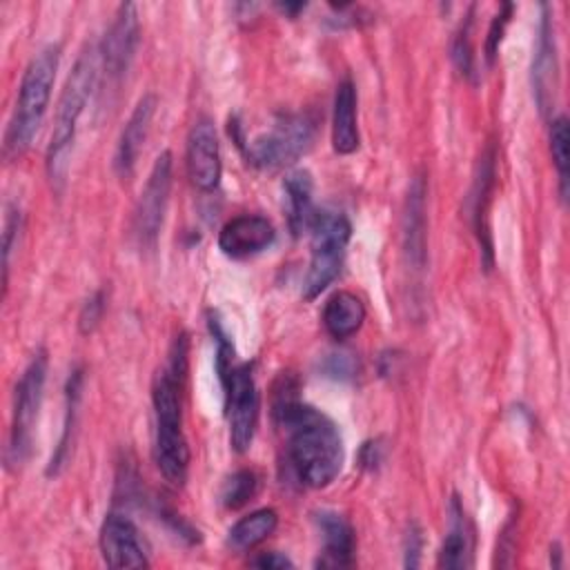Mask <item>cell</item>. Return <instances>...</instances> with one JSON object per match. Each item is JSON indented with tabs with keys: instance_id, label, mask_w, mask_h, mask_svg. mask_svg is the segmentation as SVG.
<instances>
[{
	"instance_id": "obj_32",
	"label": "cell",
	"mask_w": 570,
	"mask_h": 570,
	"mask_svg": "<svg viewBox=\"0 0 570 570\" xmlns=\"http://www.w3.org/2000/svg\"><path fill=\"white\" fill-rule=\"evenodd\" d=\"M249 563L256 568H292L294 566L292 559L285 557L283 552H263L261 557L252 559Z\"/></svg>"
},
{
	"instance_id": "obj_7",
	"label": "cell",
	"mask_w": 570,
	"mask_h": 570,
	"mask_svg": "<svg viewBox=\"0 0 570 570\" xmlns=\"http://www.w3.org/2000/svg\"><path fill=\"white\" fill-rule=\"evenodd\" d=\"M314 140V120L307 114H281L274 125L243 142V151L249 165L258 169H283L294 165Z\"/></svg>"
},
{
	"instance_id": "obj_10",
	"label": "cell",
	"mask_w": 570,
	"mask_h": 570,
	"mask_svg": "<svg viewBox=\"0 0 570 570\" xmlns=\"http://www.w3.org/2000/svg\"><path fill=\"white\" fill-rule=\"evenodd\" d=\"M138 38H140V24H138L136 4L125 2L118 7L116 18L98 47L102 71L111 80H120L127 73V69L136 56Z\"/></svg>"
},
{
	"instance_id": "obj_29",
	"label": "cell",
	"mask_w": 570,
	"mask_h": 570,
	"mask_svg": "<svg viewBox=\"0 0 570 570\" xmlns=\"http://www.w3.org/2000/svg\"><path fill=\"white\" fill-rule=\"evenodd\" d=\"M470 16L468 20L461 24V31L456 33L454 38V45H452V58L456 62V67L461 69V73L465 76H472L474 73V56H472V45H470Z\"/></svg>"
},
{
	"instance_id": "obj_2",
	"label": "cell",
	"mask_w": 570,
	"mask_h": 570,
	"mask_svg": "<svg viewBox=\"0 0 570 570\" xmlns=\"http://www.w3.org/2000/svg\"><path fill=\"white\" fill-rule=\"evenodd\" d=\"M100 71V56L98 49H89L80 53L73 69L69 71L65 87L60 91L56 116H53V129L47 147V176L56 189H60L67 180L69 160H71V147L76 138L78 120L85 111V105L98 82Z\"/></svg>"
},
{
	"instance_id": "obj_1",
	"label": "cell",
	"mask_w": 570,
	"mask_h": 570,
	"mask_svg": "<svg viewBox=\"0 0 570 570\" xmlns=\"http://www.w3.org/2000/svg\"><path fill=\"white\" fill-rule=\"evenodd\" d=\"M274 419L287 434V456L307 488H327L341 472L345 450L338 428L316 407L298 401L285 385L274 401Z\"/></svg>"
},
{
	"instance_id": "obj_16",
	"label": "cell",
	"mask_w": 570,
	"mask_h": 570,
	"mask_svg": "<svg viewBox=\"0 0 570 570\" xmlns=\"http://www.w3.org/2000/svg\"><path fill=\"white\" fill-rule=\"evenodd\" d=\"M428 232H425V180L414 176L403 209V252L414 269L425 267L428 258Z\"/></svg>"
},
{
	"instance_id": "obj_8",
	"label": "cell",
	"mask_w": 570,
	"mask_h": 570,
	"mask_svg": "<svg viewBox=\"0 0 570 570\" xmlns=\"http://www.w3.org/2000/svg\"><path fill=\"white\" fill-rule=\"evenodd\" d=\"M47 352L40 347L31 361L27 363L20 381L16 383L13 394V414H11V430H9V445H7V465L18 468L31 454L33 428L38 423V412L45 399V383H47Z\"/></svg>"
},
{
	"instance_id": "obj_19",
	"label": "cell",
	"mask_w": 570,
	"mask_h": 570,
	"mask_svg": "<svg viewBox=\"0 0 570 570\" xmlns=\"http://www.w3.org/2000/svg\"><path fill=\"white\" fill-rule=\"evenodd\" d=\"M492 178H494V156L492 151L483 154L479 163V171L470 191V203H472V223L474 232L483 252V265L485 269L492 267V240H490V227H488V205H490V189H492Z\"/></svg>"
},
{
	"instance_id": "obj_30",
	"label": "cell",
	"mask_w": 570,
	"mask_h": 570,
	"mask_svg": "<svg viewBox=\"0 0 570 570\" xmlns=\"http://www.w3.org/2000/svg\"><path fill=\"white\" fill-rule=\"evenodd\" d=\"M102 312H105V292L98 289L80 307V314H78V330H80V334H91L98 327V323L102 318Z\"/></svg>"
},
{
	"instance_id": "obj_21",
	"label": "cell",
	"mask_w": 570,
	"mask_h": 570,
	"mask_svg": "<svg viewBox=\"0 0 570 570\" xmlns=\"http://www.w3.org/2000/svg\"><path fill=\"white\" fill-rule=\"evenodd\" d=\"M312 174L307 169H294L283 180V194H285V214L287 225L294 236H301L305 229H309V223L316 214L314 200H312Z\"/></svg>"
},
{
	"instance_id": "obj_15",
	"label": "cell",
	"mask_w": 570,
	"mask_h": 570,
	"mask_svg": "<svg viewBox=\"0 0 570 570\" xmlns=\"http://www.w3.org/2000/svg\"><path fill=\"white\" fill-rule=\"evenodd\" d=\"M554 87H557V47H554V31L548 7H543V16L539 22V38L532 58V91L541 114H548L554 102Z\"/></svg>"
},
{
	"instance_id": "obj_12",
	"label": "cell",
	"mask_w": 570,
	"mask_h": 570,
	"mask_svg": "<svg viewBox=\"0 0 570 570\" xmlns=\"http://www.w3.org/2000/svg\"><path fill=\"white\" fill-rule=\"evenodd\" d=\"M187 176L200 191H214L220 183V147L216 127L209 118H198L187 136Z\"/></svg>"
},
{
	"instance_id": "obj_34",
	"label": "cell",
	"mask_w": 570,
	"mask_h": 570,
	"mask_svg": "<svg viewBox=\"0 0 570 570\" xmlns=\"http://www.w3.org/2000/svg\"><path fill=\"white\" fill-rule=\"evenodd\" d=\"M278 9H281V11H285V13H289V16H296L298 11H303V9H305V4H303V2H296V4L285 2V4H278Z\"/></svg>"
},
{
	"instance_id": "obj_5",
	"label": "cell",
	"mask_w": 570,
	"mask_h": 570,
	"mask_svg": "<svg viewBox=\"0 0 570 570\" xmlns=\"http://www.w3.org/2000/svg\"><path fill=\"white\" fill-rule=\"evenodd\" d=\"M212 332L218 341L216 370L225 390L229 445L234 448V452L243 454L249 450L256 434V425H258V410H261L258 387L252 374V365L234 363V347L223 334L218 321L212 323Z\"/></svg>"
},
{
	"instance_id": "obj_28",
	"label": "cell",
	"mask_w": 570,
	"mask_h": 570,
	"mask_svg": "<svg viewBox=\"0 0 570 570\" xmlns=\"http://www.w3.org/2000/svg\"><path fill=\"white\" fill-rule=\"evenodd\" d=\"M514 7L510 2H503L501 9L497 11V16L492 18L490 22V29H488V38H485V58L488 62L492 65L497 53H499V47H501V40H503V33H505V27L510 22V16H512Z\"/></svg>"
},
{
	"instance_id": "obj_26",
	"label": "cell",
	"mask_w": 570,
	"mask_h": 570,
	"mask_svg": "<svg viewBox=\"0 0 570 570\" xmlns=\"http://www.w3.org/2000/svg\"><path fill=\"white\" fill-rule=\"evenodd\" d=\"M568 142H570V134H568V118L566 116H557L550 120V154L559 174V191L561 198H566L568 194Z\"/></svg>"
},
{
	"instance_id": "obj_22",
	"label": "cell",
	"mask_w": 570,
	"mask_h": 570,
	"mask_svg": "<svg viewBox=\"0 0 570 570\" xmlns=\"http://www.w3.org/2000/svg\"><path fill=\"white\" fill-rule=\"evenodd\" d=\"M365 321V305L352 292H336L327 298L323 307V325L327 334L336 341L354 336Z\"/></svg>"
},
{
	"instance_id": "obj_9",
	"label": "cell",
	"mask_w": 570,
	"mask_h": 570,
	"mask_svg": "<svg viewBox=\"0 0 570 570\" xmlns=\"http://www.w3.org/2000/svg\"><path fill=\"white\" fill-rule=\"evenodd\" d=\"M171 191V151H160L151 165L147 183L134 209L131 232L142 249H151L158 240Z\"/></svg>"
},
{
	"instance_id": "obj_6",
	"label": "cell",
	"mask_w": 570,
	"mask_h": 570,
	"mask_svg": "<svg viewBox=\"0 0 570 570\" xmlns=\"http://www.w3.org/2000/svg\"><path fill=\"white\" fill-rule=\"evenodd\" d=\"M309 267L303 278V298L314 301L338 276L345 247L352 236V225L345 214L321 209L309 223Z\"/></svg>"
},
{
	"instance_id": "obj_33",
	"label": "cell",
	"mask_w": 570,
	"mask_h": 570,
	"mask_svg": "<svg viewBox=\"0 0 570 570\" xmlns=\"http://www.w3.org/2000/svg\"><path fill=\"white\" fill-rule=\"evenodd\" d=\"M419 552H421V534L416 528H412L405 537V566L416 568L419 566Z\"/></svg>"
},
{
	"instance_id": "obj_27",
	"label": "cell",
	"mask_w": 570,
	"mask_h": 570,
	"mask_svg": "<svg viewBox=\"0 0 570 570\" xmlns=\"http://www.w3.org/2000/svg\"><path fill=\"white\" fill-rule=\"evenodd\" d=\"M22 229V214L18 205H7V214H4V225H2V281L7 283L9 276V261H11V252L18 245V236Z\"/></svg>"
},
{
	"instance_id": "obj_4",
	"label": "cell",
	"mask_w": 570,
	"mask_h": 570,
	"mask_svg": "<svg viewBox=\"0 0 570 570\" xmlns=\"http://www.w3.org/2000/svg\"><path fill=\"white\" fill-rule=\"evenodd\" d=\"M183 374L174 372L169 365L160 367L151 385L154 403V461L165 481L171 485H183L189 470V445L183 432L180 412V385Z\"/></svg>"
},
{
	"instance_id": "obj_24",
	"label": "cell",
	"mask_w": 570,
	"mask_h": 570,
	"mask_svg": "<svg viewBox=\"0 0 570 570\" xmlns=\"http://www.w3.org/2000/svg\"><path fill=\"white\" fill-rule=\"evenodd\" d=\"M276 525H278L276 510H272V508L254 510L232 525V530L227 534V543L240 552L252 550L258 543H263L276 530Z\"/></svg>"
},
{
	"instance_id": "obj_23",
	"label": "cell",
	"mask_w": 570,
	"mask_h": 570,
	"mask_svg": "<svg viewBox=\"0 0 570 570\" xmlns=\"http://www.w3.org/2000/svg\"><path fill=\"white\" fill-rule=\"evenodd\" d=\"M82 370L76 367L65 385V419H62V434L58 439V445L49 459L47 465V476H58L62 468L69 461L71 443H73V432H76V421H78V407L82 399Z\"/></svg>"
},
{
	"instance_id": "obj_17",
	"label": "cell",
	"mask_w": 570,
	"mask_h": 570,
	"mask_svg": "<svg viewBox=\"0 0 570 570\" xmlns=\"http://www.w3.org/2000/svg\"><path fill=\"white\" fill-rule=\"evenodd\" d=\"M314 523L323 539V557L316 561L321 568H345L354 561V528L350 521L334 512H314Z\"/></svg>"
},
{
	"instance_id": "obj_13",
	"label": "cell",
	"mask_w": 570,
	"mask_h": 570,
	"mask_svg": "<svg viewBox=\"0 0 570 570\" xmlns=\"http://www.w3.org/2000/svg\"><path fill=\"white\" fill-rule=\"evenodd\" d=\"M276 238L272 220L258 214H240L227 220L218 234V247L225 256L243 261L265 252Z\"/></svg>"
},
{
	"instance_id": "obj_31",
	"label": "cell",
	"mask_w": 570,
	"mask_h": 570,
	"mask_svg": "<svg viewBox=\"0 0 570 570\" xmlns=\"http://www.w3.org/2000/svg\"><path fill=\"white\" fill-rule=\"evenodd\" d=\"M323 372L332 379H350L354 374V358L350 354H330L325 358Z\"/></svg>"
},
{
	"instance_id": "obj_20",
	"label": "cell",
	"mask_w": 570,
	"mask_h": 570,
	"mask_svg": "<svg viewBox=\"0 0 570 570\" xmlns=\"http://www.w3.org/2000/svg\"><path fill=\"white\" fill-rule=\"evenodd\" d=\"M474 534L456 497L450 501V530L439 550V568H468L472 563Z\"/></svg>"
},
{
	"instance_id": "obj_18",
	"label": "cell",
	"mask_w": 570,
	"mask_h": 570,
	"mask_svg": "<svg viewBox=\"0 0 570 570\" xmlns=\"http://www.w3.org/2000/svg\"><path fill=\"white\" fill-rule=\"evenodd\" d=\"M332 147L336 154L347 156L358 149V125H356V89L350 78L341 80L334 94L332 109Z\"/></svg>"
},
{
	"instance_id": "obj_25",
	"label": "cell",
	"mask_w": 570,
	"mask_h": 570,
	"mask_svg": "<svg viewBox=\"0 0 570 570\" xmlns=\"http://www.w3.org/2000/svg\"><path fill=\"white\" fill-rule=\"evenodd\" d=\"M258 492V476L252 470H236L220 488V503L227 510H238L249 503Z\"/></svg>"
},
{
	"instance_id": "obj_11",
	"label": "cell",
	"mask_w": 570,
	"mask_h": 570,
	"mask_svg": "<svg viewBox=\"0 0 570 570\" xmlns=\"http://www.w3.org/2000/svg\"><path fill=\"white\" fill-rule=\"evenodd\" d=\"M100 554L109 568H147L149 557L134 521L120 512H109L100 525Z\"/></svg>"
},
{
	"instance_id": "obj_3",
	"label": "cell",
	"mask_w": 570,
	"mask_h": 570,
	"mask_svg": "<svg viewBox=\"0 0 570 570\" xmlns=\"http://www.w3.org/2000/svg\"><path fill=\"white\" fill-rule=\"evenodd\" d=\"M60 51L62 49L58 42L45 45L22 71L16 107L4 131L7 158L22 156L31 147V140L42 125L49 100H51L56 71L60 65Z\"/></svg>"
},
{
	"instance_id": "obj_14",
	"label": "cell",
	"mask_w": 570,
	"mask_h": 570,
	"mask_svg": "<svg viewBox=\"0 0 570 570\" xmlns=\"http://www.w3.org/2000/svg\"><path fill=\"white\" fill-rule=\"evenodd\" d=\"M156 96L154 94H145L131 116L127 118L122 131H120V138H118V145H116V154H114V169L120 178H129L134 174V167H136V160L140 156V149L147 140V134H149V127H151V118L156 114Z\"/></svg>"
}]
</instances>
